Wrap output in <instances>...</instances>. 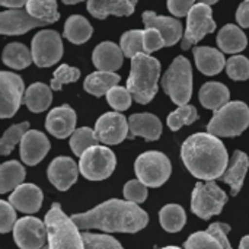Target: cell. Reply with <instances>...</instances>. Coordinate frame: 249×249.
I'll use <instances>...</instances> for the list:
<instances>
[{"instance_id":"6da1fadb","label":"cell","mask_w":249,"mask_h":249,"mask_svg":"<svg viewBox=\"0 0 249 249\" xmlns=\"http://www.w3.org/2000/svg\"><path fill=\"white\" fill-rule=\"evenodd\" d=\"M71 219L79 229H99L108 233H136L149 222L144 210L124 200H108L86 213L73 214Z\"/></svg>"},{"instance_id":"7a4b0ae2","label":"cell","mask_w":249,"mask_h":249,"mask_svg":"<svg viewBox=\"0 0 249 249\" xmlns=\"http://www.w3.org/2000/svg\"><path fill=\"white\" fill-rule=\"evenodd\" d=\"M181 158L191 175L206 182L222 178L229 165L225 144L210 133L190 136L182 143Z\"/></svg>"},{"instance_id":"3957f363","label":"cell","mask_w":249,"mask_h":249,"mask_svg":"<svg viewBox=\"0 0 249 249\" xmlns=\"http://www.w3.org/2000/svg\"><path fill=\"white\" fill-rule=\"evenodd\" d=\"M160 76V63L152 55L142 53L131 58L130 77L127 89L137 104H149L158 93V82Z\"/></svg>"},{"instance_id":"277c9868","label":"cell","mask_w":249,"mask_h":249,"mask_svg":"<svg viewBox=\"0 0 249 249\" xmlns=\"http://www.w3.org/2000/svg\"><path fill=\"white\" fill-rule=\"evenodd\" d=\"M48 247L51 249H85L83 236L77 225L67 217L58 203H54L45 214Z\"/></svg>"},{"instance_id":"5b68a950","label":"cell","mask_w":249,"mask_h":249,"mask_svg":"<svg viewBox=\"0 0 249 249\" xmlns=\"http://www.w3.org/2000/svg\"><path fill=\"white\" fill-rule=\"evenodd\" d=\"M249 127V108L241 101H233L214 112L207 131L216 137H236Z\"/></svg>"},{"instance_id":"8992f818","label":"cell","mask_w":249,"mask_h":249,"mask_svg":"<svg viewBox=\"0 0 249 249\" xmlns=\"http://www.w3.org/2000/svg\"><path fill=\"white\" fill-rule=\"evenodd\" d=\"M162 88L169 95L174 104L184 107L191 99L193 93V69L191 63L179 55L177 57L162 79Z\"/></svg>"},{"instance_id":"52a82bcc","label":"cell","mask_w":249,"mask_h":249,"mask_svg":"<svg viewBox=\"0 0 249 249\" xmlns=\"http://www.w3.org/2000/svg\"><path fill=\"white\" fill-rule=\"evenodd\" d=\"M134 171L140 182H143L146 187L158 188L163 185L171 177L172 165L168 156L162 152L149 150L136 159Z\"/></svg>"},{"instance_id":"ba28073f","label":"cell","mask_w":249,"mask_h":249,"mask_svg":"<svg viewBox=\"0 0 249 249\" xmlns=\"http://www.w3.org/2000/svg\"><path fill=\"white\" fill-rule=\"evenodd\" d=\"M226 203V193L214 181L198 182L193 190L191 210L203 220H209L210 217L220 214Z\"/></svg>"},{"instance_id":"9c48e42d","label":"cell","mask_w":249,"mask_h":249,"mask_svg":"<svg viewBox=\"0 0 249 249\" xmlns=\"http://www.w3.org/2000/svg\"><path fill=\"white\" fill-rule=\"evenodd\" d=\"M117 166L115 153L105 146H93L79 160L80 174L89 181H102L111 177Z\"/></svg>"},{"instance_id":"30bf717a","label":"cell","mask_w":249,"mask_h":249,"mask_svg":"<svg viewBox=\"0 0 249 249\" xmlns=\"http://www.w3.org/2000/svg\"><path fill=\"white\" fill-rule=\"evenodd\" d=\"M216 29V22L212 16V7L204 3H196L187 16V29L182 36L181 48L188 50L191 45L197 44L204 35L213 32Z\"/></svg>"},{"instance_id":"8fae6325","label":"cell","mask_w":249,"mask_h":249,"mask_svg":"<svg viewBox=\"0 0 249 249\" xmlns=\"http://www.w3.org/2000/svg\"><path fill=\"white\" fill-rule=\"evenodd\" d=\"M32 60L38 67H51L63 55V42L58 32L47 29L32 38Z\"/></svg>"},{"instance_id":"7c38bea8","label":"cell","mask_w":249,"mask_h":249,"mask_svg":"<svg viewBox=\"0 0 249 249\" xmlns=\"http://www.w3.org/2000/svg\"><path fill=\"white\" fill-rule=\"evenodd\" d=\"M23 98V80L12 71L0 73V117L9 118L16 114Z\"/></svg>"},{"instance_id":"4fadbf2b","label":"cell","mask_w":249,"mask_h":249,"mask_svg":"<svg viewBox=\"0 0 249 249\" xmlns=\"http://www.w3.org/2000/svg\"><path fill=\"white\" fill-rule=\"evenodd\" d=\"M47 226L36 217H22L13 228V239L20 249H41L45 245Z\"/></svg>"},{"instance_id":"5bb4252c","label":"cell","mask_w":249,"mask_h":249,"mask_svg":"<svg viewBox=\"0 0 249 249\" xmlns=\"http://www.w3.org/2000/svg\"><path fill=\"white\" fill-rule=\"evenodd\" d=\"M128 130V121L120 112H105L99 117L95 125V134L98 142L109 146L118 144L125 140Z\"/></svg>"},{"instance_id":"9a60e30c","label":"cell","mask_w":249,"mask_h":249,"mask_svg":"<svg viewBox=\"0 0 249 249\" xmlns=\"http://www.w3.org/2000/svg\"><path fill=\"white\" fill-rule=\"evenodd\" d=\"M44 25L47 23L35 19L28 13V10L23 9H7L0 13L1 35H22L34 28Z\"/></svg>"},{"instance_id":"2e32d148","label":"cell","mask_w":249,"mask_h":249,"mask_svg":"<svg viewBox=\"0 0 249 249\" xmlns=\"http://www.w3.org/2000/svg\"><path fill=\"white\" fill-rule=\"evenodd\" d=\"M79 166L76 162L67 156L55 158L47 171L50 182L60 191H67L76 181L79 175Z\"/></svg>"},{"instance_id":"e0dca14e","label":"cell","mask_w":249,"mask_h":249,"mask_svg":"<svg viewBox=\"0 0 249 249\" xmlns=\"http://www.w3.org/2000/svg\"><path fill=\"white\" fill-rule=\"evenodd\" d=\"M143 23L146 29H156L165 39V47H171L179 41L182 35V23L175 18L158 16L153 10H146L143 13Z\"/></svg>"},{"instance_id":"ac0fdd59","label":"cell","mask_w":249,"mask_h":249,"mask_svg":"<svg viewBox=\"0 0 249 249\" xmlns=\"http://www.w3.org/2000/svg\"><path fill=\"white\" fill-rule=\"evenodd\" d=\"M76 127V112L69 105H61L50 111L45 120V128L57 139H67L73 136Z\"/></svg>"},{"instance_id":"d6986e66","label":"cell","mask_w":249,"mask_h":249,"mask_svg":"<svg viewBox=\"0 0 249 249\" xmlns=\"http://www.w3.org/2000/svg\"><path fill=\"white\" fill-rule=\"evenodd\" d=\"M50 147L51 144L44 133L29 130L20 142V159L29 166L38 165L50 152Z\"/></svg>"},{"instance_id":"ffe728a7","label":"cell","mask_w":249,"mask_h":249,"mask_svg":"<svg viewBox=\"0 0 249 249\" xmlns=\"http://www.w3.org/2000/svg\"><path fill=\"white\" fill-rule=\"evenodd\" d=\"M123 60L124 53L121 47L109 41L98 44L92 54V61L99 71L115 73V70H118L123 66Z\"/></svg>"},{"instance_id":"44dd1931","label":"cell","mask_w":249,"mask_h":249,"mask_svg":"<svg viewBox=\"0 0 249 249\" xmlns=\"http://www.w3.org/2000/svg\"><path fill=\"white\" fill-rule=\"evenodd\" d=\"M9 203L22 213H36L42 204V191L34 184H22L10 194Z\"/></svg>"},{"instance_id":"7402d4cb","label":"cell","mask_w":249,"mask_h":249,"mask_svg":"<svg viewBox=\"0 0 249 249\" xmlns=\"http://www.w3.org/2000/svg\"><path fill=\"white\" fill-rule=\"evenodd\" d=\"M128 125H130V137L140 136L146 139L147 142H156L159 140L162 134V123L160 120L149 112H142V114H133L128 118Z\"/></svg>"},{"instance_id":"603a6c76","label":"cell","mask_w":249,"mask_h":249,"mask_svg":"<svg viewBox=\"0 0 249 249\" xmlns=\"http://www.w3.org/2000/svg\"><path fill=\"white\" fill-rule=\"evenodd\" d=\"M249 168V158L247 153L241 152V150H236L233 153V158L231 159L229 162V166L226 169V172L222 175V181L228 185H231V191H232V196H236L239 194L242 185H244V181H245V177H247V172H248Z\"/></svg>"},{"instance_id":"cb8c5ba5","label":"cell","mask_w":249,"mask_h":249,"mask_svg":"<svg viewBox=\"0 0 249 249\" xmlns=\"http://www.w3.org/2000/svg\"><path fill=\"white\" fill-rule=\"evenodd\" d=\"M134 0H90L88 1L89 13L96 19H105L109 15L114 16H130L136 7Z\"/></svg>"},{"instance_id":"d4e9b609","label":"cell","mask_w":249,"mask_h":249,"mask_svg":"<svg viewBox=\"0 0 249 249\" xmlns=\"http://www.w3.org/2000/svg\"><path fill=\"white\" fill-rule=\"evenodd\" d=\"M194 58L198 70L207 76H214L220 73L228 64L222 51L213 47H196Z\"/></svg>"},{"instance_id":"484cf974","label":"cell","mask_w":249,"mask_h":249,"mask_svg":"<svg viewBox=\"0 0 249 249\" xmlns=\"http://www.w3.org/2000/svg\"><path fill=\"white\" fill-rule=\"evenodd\" d=\"M231 92L220 82H207L200 89V102L204 108L212 111H219L229 104Z\"/></svg>"},{"instance_id":"4316f807","label":"cell","mask_w":249,"mask_h":249,"mask_svg":"<svg viewBox=\"0 0 249 249\" xmlns=\"http://www.w3.org/2000/svg\"><path fill=\"white\" fill-rule=\"evenodd\" d=\"M217 45L222 51L229 53V54H235V53L245 50V47L248 45V39L239 26L229 23V25H225L219 31Z\"/></svg>"},{"instance_id":"83f0119b","label":"cell","mask_w":249,"mask_h":249,"mask_svg":"<svg viewBox=\"0 0 249 249\" xmlns=\"http://www.w3.org/2000/svg\"><path fill=\"white\" fill-rule=\"evenodd\" d=\"M120 76L117 73H109V71H95L92 74H89L85 79L83 88L88 93L99 98L107 95L112 88L118 86L120 82Z\"/></svg>"},{"instance_id":"f1b7e54d","label":"cell","mask_w":249,"mask_h":249,"mask_svg":"<svg viewBox=\"0 0 249 249\" xmlns=\"http://www.w3.org/2000/svg\"><path fill=\"white\" fill-rule=\"evenodd\" d=\"M25 105L28 107L29 111L38 114L45 111L53 101V93L51 89L45 85V83H32L26 92H25Z\"/></svg>"},{"instance_id":"f546056e","label":"cell","mask_w":249,"mask_h":249,"mask_svg":"<svg viewBox=\"0 0 249 249\" xmlns=\"http://www.w3.org/2000/svg\"><path fill=\"white\" fill-rule=\"evenodd\" d=\"M25 168L18 160H9L1 163L0 166V193L6 194L9 191H15L19 185L23 184L25 179Z\"/></svg>"},{"instance_id":"4dcf8cb0","label":"cell","mask_w":249,"mask_h":249,"mask_svg":"<svg viewBox=\"0 0 249 249\" xmlns=\"http://www.w3.org/2000/svg\"><path fill=\"white\" fill-rule=\"evenodd\" d=\"M93 28L89 20L80 15H73L66 20L64 36L73 44H83L92 36Z\"/></svg>"},{"instance_id":"1f68e13d","label":"cell","mask_w":249,"mask_h":249,"mask_svg":"<svg viewBox=\"0 0 249 249\" xmlns=\"http://www.w3.org/2000/svg\"><path fill=\"white\" fill-rule=\"evenodd\" d=\"M32 61V53L20 42L7 44L3 50V63L10 69L22 70Z\"/></svg>"},{"instance_id":"d6a6232c","label":"cell","mask_w":249,"mask_h":249,"mask_svg":"<svg viewBox=\"0 0 249 249\" xmlns=\"http://www.w3.org/2000/svg\"><path fill=\"white\" fill-rule=\"evenodd\" d=\"M159 222H160V226L166 232L177 233L187 223L185 210L181 206H178V204H168V206H165L160 210V213H159Z\"/></svg>"},{"instance_id":"836d02e7","label":"cell","mask_w":249,"mask_h":249,"mask_svg":"<svg viewBox=\"0 0 249 249\" xmlns=\"http://www.w3.org/2000/svg\"><path fill=\"white\" fill-rule=\"evenodd\" d=\"M26 10L31 16L35 19L48 23H54L58 20L60 15L57 10V1L54 0H47V1H39V0H28L26 3Z\"/></svg>"},{"instance_id":"e575fe53","label":"cell","mask_w":249,"mask_h":249,"mask_svg":"<svg viewBox=\"0 0 249 249\" xmlns=\"http://www.w3.org/2000/svg\"><path fill=\"white\" fill-rule=\"evenodd\" d=\"M93 146H98V139L95 131L89 127L77 128L70 137V147L79 158H82V155Z\"/></svg>"},{"instance_id":"d590c367","label":"cell","mask_w":249,"mask_h":249,"mask_svg":"<svg viewBox=\"0 0 249 249\" xmlns=\"http://www.w3.org/2000/svg\"><path fill=\"white\" fill-rule=\"evenodd\" d=\"M28 131H29V123H26V121L9 127V128L4 131V134H3V137H1V140H0V153L4 155V156L9 155V153L13 150V147H15L18 143L22 142L23 136H25Z\"/></svg>"},{"instance_id":"8d00e7d4","label":"cell","mask_w":249,"mask_h":249,"mask_svg":"<svg viewBox=\"0 0 249 249\" xmlns=\"http://www.w3.org/2000/svg\"><path fill=\"white\" fill-rule=\"evenodd\" d=\"M198 120V112L193 105L179 107L168 117V125L172 131H178L182 125H190Z\"/></svg>"},{"instance_id":"74e56055","label":"cell","mask_w":249,"mask_h":249,"mask_svg":"<svg viewBox=\"0 0 249 249\" xmlns=\"http://www.w3.org/2000/svg\"><path fill=\"white\" fill-rule=\"evenodd\" d=\"M120 47L128 58H134L136 55L144 53V45H143V31L140 29H133L125 32L121 36Z\"/></svg>"},{"instance_id":"f35d334b","label":"cell","mask_w":249,"mask_h":249,"mask_svg":"<svg viewBox=\"0 0 249 249\" xmlns=\"http://www.w3.org/2000/svg\"><path fill=\"white\" fill-rule=\"evenodd\" d=\"M184 249H226L220 241L213 236L209 231L193 233L187 242L184 244Z\"/></svg>"},{"instance_id":"ab89813d","label":"cell","mask_w":249,"mask_h":249,"mask_svg":"<svg viewBox=\"0 0 249 249\" xmlns=\"http://www.w3.org/2000/svg\"><path fill=\"white\" fill-rule=\"evenodd\" d=\"M80 77V70L77 67H71L69 64H61L53 76L51 80V89L53 90H60L63 85L66 83H74Z\"/></svg>"},{"instance_id":"60d3db41","label":"cell","mask_w":249,"mask_h":249,"mask_svg":"<svg viewBox=\"0 0 249 249\" xmlns=\"http://www.w3.org/2000/svg\"><path fill=\"white\" fill-rule=\"evenodd\" d=\"M85 249H124L121 244L109 235L82 233Z\"/></svg>"},{"instance_id":"b9f144b4","label":"cell","mask_w":249,"mask_h":249,"mask_svg":"<svg viewBox=\"0 0 249 249\" xmlns=\"http://www.w3.org/2000/svg\"><path fill=\"white\" fill-rule=\"evenodd\" d=\"M226 71L233 80H247L249 77V60L244 55H232L228 60Z\"/></svg>"},{"instance_id":"7bdbcfd3","label":"cell","mask_w":249,"mask_h":249,"mask_svg":"<svg viewBox=\"0 0 249 249\" xmlns=\"http://www.w3.org/2000/svg\"><path fill=\"white\" fill-rule=\"evenodd\" d=\"M107 101L115 109V112L125 111L131 107V93L125 88L115 86L107 93Z\"/></svg>"},{"instance_id":"ee69618b","label":"cell","mask_w":249,"mask_h":249,"mask_svg":"<svg viewBox=\"0 0 249 249\" xmlns=\"http://www.w3.org/2000/svg\"><path fill=\"white\" fill-rule=\"evenodd\" d=\"M124 198L125 201H130V203H134V204H140L143 201H146L147 198V187L140 182L139 179H133V181H128L125 185H124Z\"/></svg>"},{"instance_id":"f6af8a7d","label":"cell","mask_w":249,"mask_h":249,"mask_svg":"<svg viewBox=\"0 0 249 249\" xmlns=\"http://www.w3.org/2000/svg\"><path fill=\"white\" fill-rule=\"evenodd\" d=\"M15 225H16L15 207L9 201L1 200L0 201V232L7 233L9 231H12V228H15Z\"/></svg>"},{"instance_id":"bcb514c9","label":"cell","mask_w":249,"mask_h":249,"mask_svg":"<svg viewBox=\"0 0 249 249\" xmlns=\"http://www.w3.org/2000/svg\"><path fill=\"white\" fill-rule=\"evenodd\" d=\"M143 45H144V53L150 54L153 51L160 50L165 47V39L160 35L159 31L156 29H144L143 31Z\"/></svg>"},{"instance_id":"7dc6e473","label":"cell","mask_w":249,"mask_h":249,"mask_svg":"<svg viewBox=\"0 0 249 249\" xmlns=\"http://www.w3.org/2000/svg\"><path fill=\"white\" fill-rule=\"evenodd\" d=\"M207 231H209L213 236H216L225 248L232 249V245H231V242H229V239H228V233L231 232V226H229V225L216 222V223L210 225Z\"/></svg>"},{"instance_id":"c3c4849f","label":"cell","mask_w":249,"mask_h":249,"mask_svg":"<svg viewBox=\"0 0 249 249\" xmlns=\"http://www.w3.org/2000/svg\"><path fill=\"white\" fill-rule=\"evenodd\" d=\"M196 1L193 0H169L168 1V9L172 15L182 18V16H188L190 10L194 7Z\"/></svg>"},{"instance_id":"681fc988","label":"cell","mask_w":249,"mask_h":249,"mask_svg":"<svg viewBox=\"0 0 249 249\" xmlns=\"http://www.w3.org/2000/svg\"><path fill=\"white\" fill-rule=\"evenodd\" d=\"M236 20L242 28H249V0L239 4L236 10Z\"/></svg>"},{"instance_id":"f907efd6","label":"cell","mask_w":249,"mask_h":249,"mask_svg":"<svg viewBox=\"0 0 249 249\" xmlns=\"http://www.w3.org/2000/svg\"><path fill=\"white\" fill-rule=\"evenodd\" d=\"M26 0H12V1H7V0H1L0 4L7 7V9H22L23 6L26 7Z\"/></svg>"},{"instance_id":"816d5d0a","label":"cell","mask_w":249,"mask_h":249,"mask_svg":"<svg viewBox=\"0 0 249 249\" xmlns=\"http://www.w3.org/2000/svg\"><path fill=\"white\" fill-rule=\"evenodd\" d=\"M239 249H249V236H245V238H242V239H241Z\"/></svg>"},{"instance_id":"f5cc1de1","label":"cell","mask_w":249,"mask_h":249,"mask_svg":"<svg viewBox=\"0 0 249 249\" xmlns=\"http://www.w3.org/2000/svg\"><path fill=\"white\" fill-rule=\"evenodd\" d=\"M162 249H181V248H178V247H166V248H162Z\"/></svg>"},{"instance_id":"db71d44e","label":"cell","mask_w":249,"mask_h":249,"mask_svg":"<svg viewBox=\"0 0 249 249\" xmlns=\"http://www.w3.org/2000/svg\"><path fill=\"white\" fill-rule=\"evenodd\" d=\"M42 249H51V248H50V247L47 245V247H44V248H42Z\"/></svg>"}]
</instances>
